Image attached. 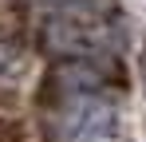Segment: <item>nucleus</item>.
Masks as SVG:
<instances>
[{
    "label": "nucleus",
    "instance_id": "nucleus-1",
    "mask_svg": "<svg viewBox=\"0 0 146 142\" xmlns=\"http://www.w3.org/2000/svg\"><path fill=\"white\" fill-rule=\"evenodd\" d=\"M59 103H55V118L51 130L59 142H107L119 126V111L107 95L99 91L95 79H59Z\"/></svg>",
    "mask_w": 146,
    "mask_h": 142
},
{
    "label": "nucleus",
    "instance_id": "nucleus-2",
    "mask_svg": "<svg viewBox=\"0 0 146 142\" xmlns=\"http://www.w3.org/2000/svg\"><path fill=\"white\" fill-rule=\"evenodd\" d=\"M44 40L67 59H95L122 40V28L107 8L87 0V4L67 8V12H55L51 24L44 28Z\"/></svg>",
    "mask_w": 146,
    "mask_h": 142
},
{
    "label": "nucleus",
    "instance_id": "nucleus-3",
    "mask_svg": "<svg viewBox=\"0 0 146 142\" xmlns=\"http://www.w3.org/2000/svg\"><path fill=\"white\" fill-rule=\"evenodd\" d=\"M44 4H51L55 12H67V8H75V4H87V0H44Z\"/></svg>",
    "mask_w": 146,
    "mask_h": 142
},
{
    "label": "nucleus",
    "instance_id": "nucleus-4",
    "mask_svg": "<svg viewBox=\"0 0 146 142\" xmlns=\"http://www.w3.org/2000/svg\"><path fill=\"white\" fill-rule=\"evenodd\" d=\"M142 87H146V51H142Z\"/></svg>",
    "mask_w": 146,
    "mask_h": 142
}]
</instances>
